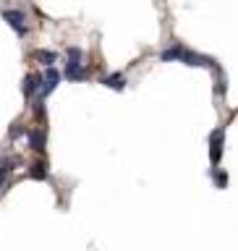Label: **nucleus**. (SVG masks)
I'll list each match as a JSON object with an SVG mask.
<instances>
[{
    "mask_svg": "<svg viewBox=\"0 0 238 251\" xmlns=\"http://www.w3.org/2000/svg\"><path fill=\"white\" fill-rule=\"evenodd\" d=\"M66 58H68V63H81L84 52L79 50V47H68V50H66Z\"/></svg>",
    "mask_w": 238,
    "mask_h": 251,
    "instance_id": "obj_13",
    "label": "nucleus"
},
{
    "mask_svg": "<svg viewBox=\"0 0 238 251\" xmlns=\"http://www.w3.org/2000/svg\"><path fill=\"white\" fill-rule=\"evenodd\" d=\"M160 60H181V63H186V66H215V60L207 58V55H199V52H191V50H186V47H181V45H173L168 47V50H162L160 52Z\"/></svg>",
    "mask_w": 238,
    "mask_h": 251,
    "instance_id": "obj_1",
    "label": "nucleus"
},
{
    "mask_svg": "<svg viewBox=\"0 0 238 251\" xmlns=\"http://www.w3.org/2000/svg\"><path fill=\"white\" fill-rule=\"evenodd\" d=\"M13 165H16V160H5L3 165H0V188H3V183H5V178L11 176Z\"/></svg>",
    "mask_w": 238,
    "mask_h": 251,
    "instance_id": "obj_11",
    "label": "nucleus"
},
{
    "mask_svg": "<svg viewBox=\"0 0 238 251\" xmlns=\"http://www.w3.org/2000/svg\"><path fill=\"white\" fill-rule=\"evenodd\" d=\"M66 78L68 81H84L86 78L84 63H66Z\"/></svg>",
    "mask_w": 238,
    "mask_h": 251,
    "instance_id": "obj_6",
    "label": "nucleus"
},
{
    "mask_svg": "<svg viewBox=\"0 0 238 251\" xmlns=\"http://www.w3.org/2000/svg\"><path fill=\"white\" fill-rule=\"evenodd\" d=\"M26 136H29V147L34 149V152H45V131H42V128L29 131Z\"/></svg>",
    "mask_w": 238,
    "mask_h": 251,
    "instance_id": "obj_7",
    "label": "nucleus"
},
{
    "mask_svg": "<svg viewBox=\"0 0 238 251\" xmlns=\"http://www.w3.org/2000/svg\"><path fill=\"white\" fill-rule=\"evenodd\" d=\"M34 60L37 63H42V66H47L50 68L55 60H58V55H55L53 50H34Z\"/></svg>",
    "mask_w": 238,
    "mask_h": 251,
    "instance_id": "obj_9",
    "label": "nucleus"
},
{
    "mask_svg": "<svg viewBox=\"0 0 238 251\" xmlns=\"http://www.w3.org/2000/svg\"><path fill=\"white\" fill-rule=\"evenodd\" d=\"M3 19L19 37L26 34V16H24V11H3Z\"/></svg>",
    "mask_w": 238,
    "mask_h": 251,
    "instance_id": "obj_2",
    "label": "nucleus"
},
{
    "mask_svg": "<svg viewBox=\"0 0 238 251\" xmlns=\"http://www.w3.org/2000/svg\"><path fill=\"white\" fill-rule=\"evenodd\" d=\"M102 84L110 86V89H115V92H123L126 89V76L123 74H110V76L102 78Z\"/></svg>",
    "mask_w": 238,
    "mask_h": 251,
    "instance_id": "obj_8",
    "label": "nucleus"
},
{
    "mask_svg": "<svg viewBox=\"0 0 238 251\" xmlns=\"http://www.w3.org/2000/svg\"><path fill=\"white\" fill-rule=\"evenodd\" d=\"M42 78L39 74H29L26 78H24V94L26 97H31V94H39V89H42Z\"/></svg>",
    "mask_w": 238,
    "mask_h": 251,
    "instance_id": "obj_5",
    "label": "nucleus"
},
{
    "mask_svg": "<svg viewBox=\"0 0 238 251\" xmlns=\"http://www.w3.org/2000/svg\"><path fill=\"white\" fill-rule=\"evenodd\" d=\"M21 133H24L21 126H13V128H11V136H13V139H16V136H21Z\"/></svg>",
    "mask_w": 238,
    "mask_h": 251,
    "instance_id": "obj_14",
    "label": "nucleus"
},
{
    "mask_svg": "<svg viewBox=\"0 0 238 251\" xmlns=\"http://www.w3.org/2000/svg\"><path fill=\"white\" fill-rule=\"evenodd\" d=\"M210 160L212 165H217L220 162V154H223V128H217V131H212V136H210Z\"/></svg>",
    "mask_w": 238,
    "mask_h": 251,
    "instance_id": "obj_4",
    "label": "nucleus"
},
{
    "mask_svg": "<svg viewBox=\"0 0 238 251\" xmlns=\"http://www.w3.org/2000/svg\"><path fill=\"white\" fill-rule=\"evenodd\" d=\"M58 84H60V74H58V71H55V68L50 66V68H47V74H45V78H42V89H39V100H45L47 94H53Z\"/></svg>",
    "mask_w": 238,
    "mask_h": 251,
    "instance_id": "obj_3",
    "label": "nucleus"
},
{
    "mask_svg": "<svg viewBox=\"0 0 238 251\" xmlns=\"http://www.w3.org/2000/svg\"><path fill=\"white\" fill-rule=\"evenodd\" d=\"M212 178H215V186L217 188H225L228 186V173H223V170H212Z\"/></svg>",
    "mask_w": 238,
    "mask_h": 251,
    "instance_id": "obj_12",
    "label": "nucleus"
},
{
    "mask_svg": "<svg viewBox=\"0 0 238 251\" xmlns=\"http://www.w3.org/2000/svg\"><path fill=\"white\" fill-rule=\"evenodd\" d=\"M29 176L34 180H45L47 178V165L45 162H34V165H31V170H29Z\"/></svg>",
    "mask_w": 238,
    "mask_h": 251,
    "instance_id": "obj_10",
    "label": "nucleus"
}]
</instances>
